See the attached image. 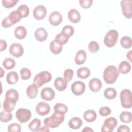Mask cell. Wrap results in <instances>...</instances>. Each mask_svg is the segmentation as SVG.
<instances>
[{
	"label": "cell",
	"mask_w": 132,
	"mask_h": 132,
	"mask_svg": "<svg viewBox=\"0 0 132 132\" xmlns=\"http://www.w3.org/2000/svg\"><path fill=\"white\" fill-rule=\"evenodd\" d=\"M64 114L54 112L50 117L44 120V124L50 128H56L58 127L64 121Z\"/></svg>",
	"instance_id": "2"
},
{
	"label": "cell",
	"mask_w": 132,
	"mask_h": 132,
	"mask_svg": "<svg viewBox=\"0 0 132 132\" xmlns=\"http://www.w3.org/2000/svg\"><path fill=\"white\" fill-rule=\"evenodd\" d=\"M22 15V18H26L29 13V7L26 5H21L17 9Z\"/></svg>",
	"instance_id": "40"
},
{
	"label": "cell",
	"mask_w": 132,
	"mask_h": 132,
	"mask_svg": "<svg viewBox=\"0 0 132 132\" xmlns=\"http://www.w3.org/2000/svg\"><path fill=\"white\" fill-rule=\"evenodd\" d=\"M37 131H43V132H48L50 131V129L48 127L44 125V126H42L41 127H39Z\"/></svg>",
	"instance_id": "51"
},
{
	"label": "cell",
	"mask_w": 132,
	"mask_h": 132,
	"mask_svg": "<svg viewBox=\"0 0 132 132\" xmlns=\"http://www.w3.org/2000/svg\"><path fill=\"white\" fill-rule=\"evenodd\" d=\"M89 87L92 92H97L101 89L102 83L100 79L97 78H93L90 80L89 82Z\"/></svg>",
	"instance_id": "15"
},
{
	"label": "cell",
	"mask_w": 132,
	"mask_h": 132,
	"mask_svg": "<svg viewBox=\"0 0 132 132\" xmlns=\"http://www.w3.org/2000/svg\"><path fill=\"white\" fill-rule=\"evenodd\" d=\"M6 79L8 84H15L18 81V74L15 71H10L7 73Z\"/></svg>",
	"instance_id": "24"
},
{
	"label": "cell",
	"mask_w": 132,
	"mask_h": 132,
	"mask_svg": "<svg viewBox=\"0 0 132 132\" xmlns=\"http://www.w3.org/2000/svg\"><path fill=\"white\" fill-rule=\"evenodd\" d=\"M120 120L121 122L125 123H130L132 120V114L129 111H123L120 115Z\"/></svg>",
	"instance_id": "33"
},
{
	"label": "cell",
	"mask_w": 132,
	"mask_h": 132,
	"mask_svg": "<svg viewBox=\"0 0 132 132\" xmlns=\"http://www.w3.org/2000/svg\"><path fill=\"white\" fill-rule=\"evenodd\" d=\"M104 95L105 98L108 100H113L116 97L117 92L114 88L109 87L105 90Z\"/></svg>",
	"instance_id": "31"
},
{
	"label": "cell",
	"mask_w": 132,
	"mask_h": 132,
	"mask_svg": "<svg viewBox=\"0 0 132 132\" xmlns=\"http://www.w3.org/2000/svg\"><path fill=\"white\" fill-rule=\"evenodd\" d=\"M51 52L54 54L57 55L61 53L62 50V45L57 43L55 40H53L50 44Z\"/></svg>",
	"instance_id": "30"
},
{
	"label": "cell",
	"mask_w": 132,
	"mask_h": 132,
	"mask_svg": "<svg viewBox=\"0 0 132 132\" xmlns=\"http://www.w3.org/2000/svg\"><path fill=\"white\" fill-rule=\"evenodd\" d=\"M82 121L80 118L78 117H73L71 118L69 122V126L73 129H77L80 128L82 126Z\"/></svg>",
	"instance_id": "21"
},
{
	"label": "cell",
	"mask_w": 132,
	"mask_h": 132,
	"mask_svg": "<svg viewBox=\"0 0 132 132\" xmlns=\"http://www.w3.org/2000/svg\"><path fill=\"white\" fill-rule=\"evenodd\" d=\"M74 72L72 69H66L63 73V77L64 79L67 81H71L73 77Z\"/></svg>",
	"instance_id": "43"
},
{
	"label": "cell",
	"mask_w": 132,
	"mask_h": 132,
	"mask_svg": "<svg viewBox=\"0 0 132 132\" xmlns=\"http://www.w3.org/2000/svg\"><path fill=\"white\" fill-rule=\"evenodd\" d=\"M121 46L124 48H129L131 46L132 40L130 37L123 36L120 40Z\"/></svg>",
	"instance_id": "36"
},
{
	"label": "cell",
	"mask_w": 132,
	"mask_h": 132,
	"mask_svg": "<svg viewBox=\"0 0 132 132\" xmlns=\"http://www.w3.org/2000/svg\"><path fill=\"white\" fill-rule=\"evenodd\" d=\"M38 92V87L35 84H31L26 89V94L29 98L33 99L36 97Z\"/></svg>",
	"instance_id": "22"
},
{
	"label": "cell",
	"mask_w": 132,
	"mask_h": 132,
	"mask_svg": "<svg viewBox=\"0 0 132 132\" xmlns=\"http://www.w3.org/2000/svg\"><path fill=\"white\" fill-rule=\"evenodd\" d=\"M4 74H5V71L3 70L2 68H1V76H0V77H2Z\"/></svg>",
	"instance_id": "54"
},
{
	"label": "cell",
	"mask_w": 132,
	"mask_h": 132,
	"mask_svg": "<svg viewBox=\"0 0 132 132\" xmlns=\"http://www.w3.org/2000/svg\"><path fill=\"white\" fill-rule=\"evenodd\" d=\"M7 17L13 25L19 22L22 19V14L18 10L12 11Z\"/></svg>",
	"instance_id": "20"
},
{
	"label": "cell",
	"mask_w": 132,
	"mask_h": 132,
	"mask_svg": "<svg viewBox=\"0 0 132 132\" xmlns=\"http://www.w3.org/2000/svg\"><path fill=\"white\" fill-rule=\"evenodd\" d=\"M119 75L118 69L114 65H108L104 70L103 79L107 84H114Z\"/></svg>",
	"instance_id": "1"
},
{
	"label": "cell",
	"mask_w": 132,
	"mask_h": 132,
	"mask_svg": "<svg viewBox=\"0 0 132 132\" xmlns=\"http://www.w3.org/2000/svg\"><path fill=\"white\" fill-rule=\"evenodd\" d=\"M13 25L11 24V23L10 22L9 20L8 19V17L6 16L5 18L2 21V26L4 28H8L10 27Z\"/></svg>",
	"instance_id": "48"
},
{
	"label": "cell",
	"mask_w": 132,
	"mask_h": 132,
	"mask_svg": "<svg viewBox=\"0 0 132 132\" xmlns=\"http://www.w3.org/2000/svg\"><path fill=\"white\" fill-rule=\"evenodd\" d=\"M40 96L43 100L50 101L54 99L55 96V93L52 88L50 87H45L41 90Z\"/></svg>",
	"instance_id": "14"
},
{
	"label": "cell",
	"mask_w": 132,
	"mask_h": 132,
	"mask_svg": "<svg viewBox=\"0 0 132 132\" xmlns=\"http://www.w3.org/2000/svg\"><path fill=\"white\" fill-rule=\"evenodd\" d=\"M131 51H129L127 53V55H126V57H127V59H128L130 61H131Z\"/></svg>",
	"instance_id": "53"
},
{
	"label": "cell",
	"mask_w": 132,
	"mask_h": 132,
	"mask_svg": "<svg viewBox=\"0 0 132 132\" xmlns=\"http://www.w3.org/2000/svg\"><path fill=\"white\" fill-rule=\"evenodd\" d=\"M20 73L21 78L23 80H28L30 78L31 76V73L30 70L26 68H23L21 69Z\"/></svg>",
	"instance_id": "39"
},
{
	"label": "cell",
	"mask_w": 132,
	"mask_h": 132,
	"mask_svg": "<svg viewBox=\"0 0 132 132\" xmlns=\"http://www.w3.org/2000/svg\"><path fill=\"white\" fill-rule=\"evenodd\" d=\"M15 37L18 39H24L27 35V30L26 28L23 26H19L17 27L14 31Z\"/></svg>",
	"instance_id": "25"
},
{
	"label": "cell",
	"mask_w": 132,
	"mask_h": 132,
	"mask_svg": "<svg viewBox=\"0 0 132 132\" xmlns=\"http://www.w3.org/2000/svg\"><path fill=\"white\" fill-rule=\"evenodd\" d=\"M51 108L50 106L46 102H40L36 106V111L39 115L44 116L49 113Z\"/></svg>",
	"instance_id": "12"
},
{
	"label": "cell",
	"mask_w": 132,
	"mask_h": 132,
	"mask_svg": "<svg viewBox=\"0 0 132 132\" xmlns=\"http://www.w3.org/2000/svg\"><path fill=\"white\" fill-rule=\"evenodd\" d=\"M47 32L43 27L37 28L34 34V36L36 39L39 42L44 41L47 38Z\"/></svg>",
	"instance_id": "16"
},
{
	"label": "cell",
	"mask_w": 132,
	"mask_h": 132,
	"mask_svg": "<svg viewBox=\"0 0 132 132\" xmlns=\"http://www.w3.org/2000/svg\"><path fill=\"white\" fill-rule=\"evenodd\" d=\"M68 19L71 22L73 23H77L80 20V14L78 10L75 9H72L70 10L68 14Z\"/></svg>",
	"instance_id": "17"
},
{
	"label": "cell",
	"mask_w": 132,
	"mask_h": 132,
	"mask_svg": "<svg viewBox=\"0 0 132 132\" xmlns=\"http://www.w3.org/2000/svg\"><path fill=\"white\" fill-rule=\"evenodd\" d=\"M54 112L64 114L68 111V107L63 104L62 103H57L55 105L54 107Z\"/></svg>",
	"instance_id": "34"
},
{
	"label": "cell",
	"mask_w": 132,
	"mask_h": 132,
	"mask_svg": "<svg viewBox=\"0 0 132 132\" xmlns=\"http://www.w3.org/2000/svg\"><path fill=\"white\" fill-rule=\"evenodd\" d=\"M117 131L118 132H121V131H126V132H129L130 131V129L129 128L125 125H120L117 129Z\"/></svg>",
	"instance_id": "49"
},
{
	"label": "cell",
	"mask_w": 132,
	"mask_h": 132,
	"mask_svg": "<svg viewBox=\"0 0 132 132\" xmlns=\"http://www.w3.org/2000/svg\"><path fill=\"white\" fill-rule=\"evenodd\" d=\"M79 3L81 7L84 9L89 8L92 5V0H79Z\"/></svg>",
	"instance_id": "47"
},
{
	"label": "cell",
	"mask_w": 132,
	"mask_h": 132,
	"mask_svg": "<svg viewBox=\"0 0 132 132\" xmlns=\"http://www.w3.org/2000/svg\"><path fill=\"white\" fill-rule=\"evenodd\" d=\"M5 98L17 102L19 100V93L15 89H10L7 91L5 94Z\"/></svg>",
	"instance_id": "32"
},
{
	"label": "cell",
	"mask_w": 132,
	"mask_h": 132,
	"mask_svg": "<svg viewBox=\"0 0 132 132\" xmlns=\"http://www.w3.org/2000/svg\"><path fill=\"white\" fill-rule=\"evenodd\" d=\"M69 38L70 37L65 33L61 31L60 33L56 35L54 40L58 44L63 45L68 42Z\"/></svg>",
	"instance_id": "29"
},
{
	"label": "cell",
	"mask_w": 132,
	"mask_h": 132,
	"mask_svg": "<svg viewBox=\"0 0 132 132\" xmlns=\"http://www.w3.org/2000/svg\"><path fill=\"white\" fill-rule=\"evenodd\" d=\"M121 105L125 108H130L132 106L131 92L127 89L121 91L120 95Z\"/></svg>",
	"instance_id": "5"
},
{
	"label": "cell",
	"mask_w": 132,
	"mask_h": 132,
	"mask_svg": "<svg viewBox=\"0 0 132 132\" xmlns=\"http://www.w3.org/2000/svg\"><path fill=\"white\" fill-rule=\"evenodd\" d=\"M18 2V0H3L2 3L4 7L9 9L13 7Z\"/></svg>",
	"instance_id": "42"
},
{
	"label": "cell",
	"mask_w": 132,
	"mask_h": 132,
	"mask_svg": "<svg viewBox=\"0 0 132 132\" xmlns=\"http://www.w3.org/2000/svg\"><path fill=\"white\" fill-rule=\"evenodd\" d=\"M117 125L118 121L116 118L113 117L108 118L104 121L101 131L102 132H112Z\"/></svg>",
	"instance_id": "7"
},
{
	"label": "cell",
	"mask_w": 132,
	"mask_h": 132,
	"mask_svg": "<svg viewBox=\"0 0 132 132\" xmlns=\"http://www.w3.org/2000/svg\"><path fill=\"white\" fill-rule=\"evenodd\" d=\"M46 8L43 5H38L33 10V16L37 20H43L46 16Z\"/></svg>",
	"instance_id": "11"
},
{
	"label": "cell",
	"mask_w": 132,
	"mask_h": 132,
	"mask_svg": "<svg viewBox=\"0 0 132 132\" xmlns=\"http://www.w3.org/2000/svg\"><path fill=\"white\" fill-rule=\"evenodd\" d=\"M131 65L127 61H122L119 65L118 71L123 74H125L130 72Z\"/></svg>",
	"instance_id": "28"
},
{
	"label": "cell",
	"mask_w": 132,
	"mask_h": 132,
	"mask_svg": "<svg viewBox=\"0 0 132 132\" xmlns=\"http://www.w3.org/2000/svg\"><path fill=\"white\" fill-rule=\"evenodd\" d=\"M82 131H93V130L89 127H85L83 129H82Z\"/></svg>",
	"instance_id": "52"
},
{
	"label": "cell",
	"mask_w": 132,
	"mask_h": 132,
	"mask_svg": "<svg viewBox=\"0 0 132 132\" xmlns=\"http://www.w3.org/2000/svg\"><path fill=\"white\" fill-rule=\"evenodd\" d=\"M15 116L20 123H26L31 118V112L28 109L21 108L18 109L15 113Z\"/></svg>",
	"instance_id": "6"
},
{
	"label": "cell",
	"mask_w": 132,
	"mask_h": 132,
	"mask_svg": "<svg viewBox=\"0 0 132 132\" xmlns=\"http://www.w3.org/2000/svg\"><path fill=\"white\" fill-rule=\"evenodd\" d=\"M68 82L61 77H57L54 81V86L55 88L59 91H64L67 87Z\"/></svg>",
	"instance_id": "18"
},
{
	"label": "cell",
	"mask_w": 132,
	"mask_h": 132,
	"mask_svg": "<svg viewBox=\"0 0 132 132\" xmlns=\"http://www.w3.org/2000/svg\"><path fill=\"white\" fill-rule=\"evenodd\" d=\"M62 32L65 33L69 37L72 36L74 33V29L73 26L71 25L64 26L61 30Z\"/></svg>",
	"instance_id": "44"
},
{
	"label": "cell",
	"mask_w": 132,
	"mask_h": 132,
	"mask_svg": "<svg viewBox=\"0 0 132 132\" xmlns=\"http://www.w3.org/2000/svg\"><path fill=\"white\" fill-rule=\"evenodd\" d=\"M71 91L72 93L77 96L82 94L86 89L85 83L81 81H76L71 85Z\"/></svg>",
	"instance_id": "9"
},
{
	"label": "cell",
	"mask_w": 132,
	"mask_h": 132,
	"mask_svg": "<svg viewBox=\"0 0 132 132\" xmlns=\"http://www.w3.org/2000/svg\"><path fill=\"white\" fill-rule=\"evenodd\" d=\"M16 102L13 100L5 98L3 104V108L4 110L9 112L12 111L14 109Z\"/></svg>",
	"instance_id": "26"
},
{
	"label": "cell",
	"mask_w": 132,
	"mask_h": 132,
	"mask_svg": "<svg viewBox=\"0 0 132 132\" xmlns=\"http://www.w3.org/2000/svg\"><path fill=\"white\" fill-rule=\"evenodd\" d=\"M100 48L99 44L97 42L94 41H91L88 44V49L91 53H96Z\"/></svg>",
	"instance_id": "41"
},
{
	"label": "cell",
	"mask_w": 132,
	"mask_h": 132,
	"mask_svg": "<svg viewBox=\"0 0 132 132\" xmlns=\"http://www.w3.org/2000/svg\"><path fill=\"white\" fill-rule=\"evenodd\" d=\"M119 36L118 32L114 29L109 30L104 38L105 45L108 47H113L117 43Z\"/></svg>",
	"instance_id": "4"
},
{
	"label": "cell",
	"mask_w": 132,
	"mask_h": 132,
	"mask_svg": "<svg viewBox=\"0 0 132 132\" xmlns=\"http://www.w3.org/2000/svg\"><path fill=\"white\" fill-rule=\"evenodd\" d=\"M51 74L47 71H43L37 74L34 78V84H35L38 88L41 87L44 84L48 82L52 79Z\"/></svg>",
	"instance_id": "3"
},
{
	"label": "cell",
	"mask_w": 132,
	"mask_h": 132,
	"mask_svg": "<svg viewBox=\"0 0 132 132\" xmlns=\"http://www.w3.org/2000/svg\"><path fill=\"white\" fill-rule=\"evenodd\" d=\"M83 117L86 122H92L96 120L97 116L94 110L89 109L84 112Z\"/></svg>",
	"instance_id": "23"
},
{
	"label": "cell",
	"mask_w": 132,
	"mask_h": 132,
	"mask_svg": "<svg viewBox=\"0 0 132 132\" xmlns=\"http://www.w3.org/2000/svg\"><path fill=\"white\" fill-rule=\"evenodd\" d=\"M41 125V121L39 119L35 118L31 121L28 125V128L32 131H37Z\"/></svg>",
	"instance_id": "37"
},
{
	"label": "cell",
	"mask_w": 132,
	"mask_h": 132,
	"mask_svg": "<svg viewBox=\"0 0 132 132\" xmlns=\"http://www.w3.org/2000/svg\"><path fill=\"white\" fill-rule=\"evenodd\" d=\"M122 13L127 19H130L132 16V1L131 0H122L121 1Z\"/></svg>",
	"instance_id": "8"
},
{
	"label": "cell",
	"mask_w": 132,
	"mask_h": 132,
	"mask_svg": "<svg viewBox=\"0 0 132 132\" xmlns=\"http://www.w3.org/2000/svg\"><path fill=\"white\" fill-rule=\"evenodd\" d=\"M12 114L11 112L7 111H2L0 113V121L2 122L6 123L11 120Z\"/></svg>",
	"instance_id": "35"
},
{
	"label": "cell",
	"mask_w": 132,
	"mask_h": 132,
	"mask_svg": "<svg viewBox=\"0 0 132 132\" xmlns=\"http://www.w3.org/2000/svg\"><path fill=\"white\" fill-rule=\"evenodd\" d=\"M15 65V62L14 59L8 58L5 59L3 62V67L7 70H10L13 69Z\"/></svg>",
	"instance_id": "38"
},
{
	"label": "cell",
	"mask_w": 132,
	"mask_h": 132,
	"mask_svg": "<svg viewBox=\"0 0 132 132\" xmlns=\"http://www.w3.org/2000/svg\"><path fill=\"white\" fill-rule=\"evenodd\" d=\"M90 75V70L89 68L84 67L79 68L77 71V76L80 79H86Z\"/></svg>",
	"instance_id": "27"
},
{
	"label": "cell",
	"mask_w": 132,
	"mask_h": 132,
	"mask_svg": "<svg viewBox=\"0 0 132 132\" xmlns=\"http://www.w3.org/2000/svg\"><path fill=\"white\" fill-rule=\"evenodd\" d=\"M87 58V54L82 50H79L77 52L75 57V62L78 65H81L85 63Z\"/></svg>",
	"instance_id": "19"
},
{
	"label": "cell",
	"mask_w": 132,
	"mask_h": 132,
	"mask_svg": "<svg viewBox=\"0 0 132 132\" xmlns=\"http://www.w3.org/2000/svg\"><path fill=\"white\" fill-rule=\"evenodd\" d=\"M9 52L13 57L19 58L21 57L24 53L23 46L18 43H13L9 47Z\"/></svg>",
	"instance_id": "10"
},
{
	"label": "cell",
	"mask_w": 132,
	"mask_h": 132,
	"mask_svg": "<svg viewBox=\"0 0 132 132\" xmlns=\"http://www.w3.org/2000/svg\"><path fill=\"white\" fill-rule=\"evenodd\" d=\"M111 110L110 108L107 106H104L101 107L99 109V113L102 117H106L110 114Z\"/></svg>",
	"instance_id": "46"
},
{
	"label": "cell",
	"mask_w": 132,
	"mask_h": 132,
	"mask_svg": "<svg viewBox=\"0 0 132 132\" xmlns=\"http://www.w3.org/2000/svg\"><path fill=\"white\" fill-rule=\"evenodd\" d=\"M0 43H1V48L0 51L3 52L5 51L7 48V43L5 40L1 39L0 40Z\"/></svg>",
	"instance_id": "50"
},
{
	"label": "cell",
	"mask_w": 132,
	"mask_h": 132,
	"mask_svg": "<svg viewBox=\"0 0 132 132\" xmlns=\"http://www.w3.org/2000/svg\"><path fill=\"white\" fill-rule=\"evenodd\" d=\"M7 130L9 132H20L21 131V127L19 124L12 123L8 126Z\"/></svg>",
	"instance_id": "45"
},
{
	"label": "cell",
	"mask_w": 132,
	"mask_h": 132,
	"mask_svg": "<svg viewBox=\"0 0 132 132\" xmlns=\"http://www.w3.org/2000/svg\"><path fill=\"white\" fill-rule=\"evenodd\" d=\"M48 21L53 26H58L62 21V16L59 11H54L48 17Z\"/></svg>",
	"instance_id": "13"
}]
</instances>
